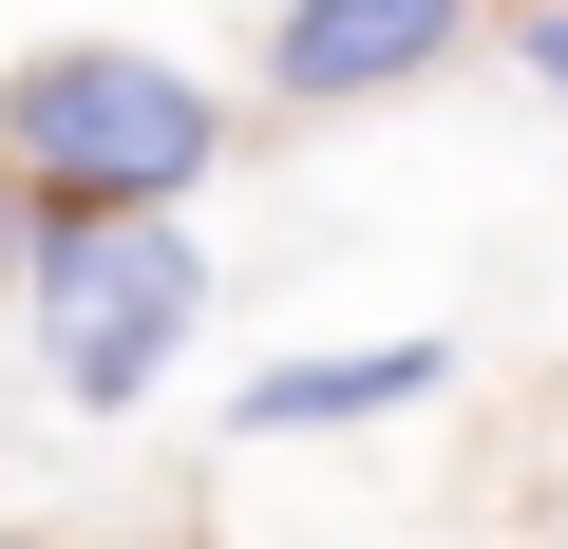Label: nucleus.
<instances>
[{"instance_id": "obj_1", "label": "nucleus", "mask_w": 568, "mask_h": 549, "mask_svg": "<svg viewBox=\"0 0 568 549\" xmlns=\"http://www.w3.org/2000/svg\"><path fill=\"white\" fill-rule=\"evenodd\" d=\"M209 152H227V114H209L171 58H114V39H58V58H20V95H0V171L39 190V227L171 209Z\"/></svg>"}, {"instance_id": "obj_2", "label": "nucleus", "mask_w": 568, "mask_h": 549, "mask_svg": "<svg viewBox=\"0 0 568 549\" xmlns=\"http://www.w3.org/2000/svg\"><path fill=\"white\" fill-rule=\"evenodd\" d=\"M20 285H39L58 398H77V417H133V398L171 379L190 304H209V246H190L171 209H95V227H39V246H20Z\"/></svg>"}, {"instance_id": "obj_3", "label": "nucleus", "mask_w": 568, "mask_h": 549, "mask_svg": "<svg viewBox=\"0 0 568 549\" xmlns=\"http://www.w3.org/2000/svg\"><path fill=\"white\" fill-rule=\"evenodd\" d=\"M455 39H474V0H284L265 95H304V114H342V95H417Z\"/></svg>"}, {"instance_id": "obj_4", "label": "nucleus", "mask_w": 568, "mask_h": 549, "mask_svg": "<svg viewBox=\"0 0 568 549\" xmlns=\"http://www.w3.org/2000/svg\"><path fill=\"white\" fill-rule=\"evenodd\" d=\"M436 379H455L436 342H323V360H265L227 417H246V436H361V417H398V398H436Z\"/></svg>"}, {"instance_id": "obj_5", "label": "nucleus", "mask_w": 568, "mask_h": 549, "mask_svg": "<svg viewBox=\"0 0 568 549\" xmlns=\"http://www.w3.org/2000/svg\"><path fill=\"white\" fill-rule=\"evenodd\" d=\"M530 95H568V20H530Z\"/></svg>"}, {"instance_id": "obj_6", "label": "nucleus", "mask_w": 568, "mask_h": 549, "mask_svg": "<svg viewBox=\"0 0 568 549\" xmlns=\"http://www.w3.org/2000/svg\"><path fill=\"white\" fill-rule=\"evenodd\" d=\"M530 20H568V0H530Z\"/></svg>"}, {"instance_id": "obj_7", "label": "nucleus", "mask_w": 568, "mask_h": 549, "mask_svg": "<svg viewBox=\"0 0 568 549\" xmlns=\"http://www.w3.org/2000/svg\"><path fill=\"white\" fill-rule=\"evenodd\" d=\"M0 549H20V530H0Z\"/></svg>"}]
</instances>
